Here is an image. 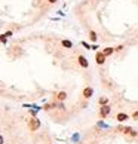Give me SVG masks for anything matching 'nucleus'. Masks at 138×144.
Returning a JSON list of instances; mask_svg holds the SVG:
<instances>
[{
  "label": "nucleus",
  "mask_w": 138,
  "mask_h": 144,
  "mask_svg": "<svg viewBox=\"0 0 138 144\" xmlns=\"http://www.w3.org/2000/svg\"><path fill=\"white\" fill-rule=\"evenodd\" d=\"M61 43H63V46H64V48H68V49H70V48H73V43H71L70 40H63Z\"/></svg>",
  "instance_id": "nucleus-11"
},
{
  "label": "nucleus",
  "mask_w": 138,
  "mask_h": 144,
  "mask_svg": "<svg viewBox=\"0 0 138 144\" xmlns=\"http://www.w3.org/2000/svg\"><path fill=\"white\" fill-rule=\"evenodd\" d=\"M98 104H100V106H107V104H108V98H107V97H101V98L98 100Z\"/></svg>",
  "instance_id": "nucleus-10"
},
{
  "label": "nucleus",
  "mask_w": 138,
  "mask_h": 144,
  "mask_svg": "<svg viewBox=\"0 0 138 144\" xmlns=\"http://www.w3.org/2000/svg\"><path fill=\"white\" fill-rule=\"evenodd\" d=\"M110 112H111L110 104H107V106H101V108H100V117H101V119H106V117L110 114Z\"/></svg>",
  "instance_id": "nucleus-2"
},
{
  "label": "nucleus",
  "mask_w": 138,
  "mask_h": 144,
  "mask_svg": "<svg viewBox=\"0 0 138 144\" xmlns=\"http://www.w3.org/2000/svg\"><path fill=\"white\" fill-rule=\"evenodd\" d=\"M46 2H48V3H55L56 0H46Z\"/></svg>",
  "instance_id": "nucleus-20"
},
{
  "label": "nucleus",
  "mask_w": 138,
  "mask_h": 144,
  "mask_svg": "<svg viewBox=\"0 0 138 144\" xmlns=\"http://www.w3.org/2000/svg\"><path fill=\"white\" fill-rule=\"evenodd\" d=\"M116 120H117L119 123H123V122L129 120V114H126L125 112H120V113L116 114Z\"/></svg>",
  "instance_id": "nucleus-5"
},
{
  "label": "nucleus",
  "mask_w": 138,
  "mask_h": 144,
  "mask_svg": "<svg viewBox=\"0 0 138 144\" xmlns=\"http://www.w3.org/2000/svg\"><path fill=\"white\" fill-rule=\"evenodd\" d=\"M55 107H56L55 103H52V104H45V106H43V110H50V108H55Z\"/></svg>",
  "instance_id": "nucleus-12"
},
{
  "label": "nucleus",
  "mask_w": 138,
  "mask_h": 144,
  "mask_svg": "<svg viewBox=\"0 0 138 144\" xmlns=\"http://www.w3.org/2000/svg\"><path fill=\"white\" fill-rule=\"evenodd\" d=\"M77 61H79V65L83 67V69H88V67H89V61L86 60V56H83V55L77 56Z\"/></svg>",
  "instance_id": "nucleus-6"
},
{
  "label": "nucleus",
  "mask_w": 138,
  "mask_h": 144,
  "mask_svg": "<svg viewBox=\"0 0 138 144\" xmlns=\"http://www.w3.org/2000/svg\"><path fill=\"white\" fill-rule=\"evenodd\" d=\"M116 52V50H114V48H104V49H102V54H104L106 56H110V55H113Z\"/></svg>",
  "instance_id": "nucleus-8"
},
{
  "label": "nucleus",
  "mask_w": 138,
  "mask_h": 144,
  "mask_svg": "<svg viewBox=\"0 0 138 144\" xmlns=\"http://www.w3.org/2000/svg\"><path fill=\"white\" fill-rule=\"evenodd\" d=\"M55 100L59 101V103L65 101V100H67V92H65V91H59V92H56V94H55Z\"/></svg>",
  "instance_id": "nucleus-7"
},
{
  "label": "nucleus",
  "mask_w": 138,
  "mask_h": 144,
  "mask_svg": "<svg viewBox=\"0 0 138 144\" xmlns=\"http://www.w3.org/2000/svg\"><path fill=\"white\" fill-rule=\"evenodd\" d=\"M132 119H134L135 122H138V110H135V112L132 113Z\"/></svg>",
  "instance_id": "nucleus-13"
},
{
  "label": "nucleus",
  "mask_w": 138,
  "mask_h": 144,
  "mask_svg": "<svg viewBox=\"0 0 138 144\" xmlns=\"http://www.w3.org/2000/svg\"><path fill=\"white\" fill-rule=\"evenodd\" d=\"M0 40H2V43H3V45H6V34H5V33L2 34V39H0Z\"/></svg>",
  "instance_id": "nucleus-16"
},
{
  "label": "nucleus",
  "mask_w": 138,
  "mask_h": 144,
  "mask_svg": "<svg viewBox=\"0 0 138 144\" xmlns=\"http://www.w3.org/2000/svg\"><path fill=\"white\" fill-rule=\"evenodd\" d=\"M129 137H138V131L132 129V132H131V134H129Z\"/></svg>",
  "instance_id": "nucleus-15"
},
{
  "label": "nucleus",
  "mask_w": 138,
  "mask_h": 144,
  "mask_svg": "<svg viewBox=\"0 0 138 144\" xmlns=\"http://www.w3.org/2000/svg\"><path fill=\"white\" fill-rule=\"evenodd\" d=\"M82 95H83L85 100H89V98L94 95V88H92V86H86V88H83Z\"/></svg>",
  "instance_id": "nucleus-4"
},
{
  "label": "nucleus",
  "mask_w": 138,
  "mask_h": 144,
  "mask_svg": "<svg viewBox=\"0 0 138 144\" xmlns=\"http://www.w3.org/2000/svg\"><path fill=\"white\" fill-rule=\"evenodd\" d=\"M106 60H107V56L102 54V50H100V52H97V55H95V63L98 64V65H102L106 63Z\"/></svg>",
  "instance_id": "nucleus-3"
},
{
  "label": "nucleus",
  "mask_w": 138,
  "mask_h": 144,
  "mask_svg": "<svg viewBox=\"0 0 138 144\" xmlns=\"http://www.w3.org/2000/svg\"><path fill=\"white\" fill-rule=\"evenodd\" d=\"M36 113H37V110H31V108H30V114H31V116H36Z\"/></svg>",
  "instance_id": "nucleus-18"
},
{
  "label": "nucleus",
  "mask_w": 138,
  "mask_h": 144,
  "mask_svg": "<svg viewBox=\"0 0 138 144\" xmlns=\"http://www.w3.org/2000/svg\"><path fill=\"white\" fill-rule=\"evenodd\" d=\"M5 34H6V37H9V36H12V31H6Z\"/></svg>",
  "instance_id": "nucleus-19"
},
{
  "label": "nucleus",
  "mask_w": 138,
  "mask_h": 144,
  "mask_svg": "<svg viewBox=\"0 0 138 144\" xmlns=\"http://www.w3.org/2000/svg\"><path fill=\"white\" fill-rule=\"evenodd\" d=\"M122 49H123V46H122V45H119V46H116V48H114V50H116V52H120Z\"/></svg>",
  "instance_id": "nucleus-17"
},
{
  "label": "nucleus",
  "mask_w": 138,
  "mask_h": 144,
  "mask_svg": "<svg viewBox=\"0 0 138 144\" xmlns=\"http://www.w3.org/2000/svg\"><path fill=\"white\" fill-rule=\"evenodd\" d=\"M82 45H83V46H85L86 49H89V50L92 49V45H89V43H86V42H82Z\"/></svg>",
  "instance_id": "nucleus-14"
},
{
  "label": "nucleus",
  "mask_w": 138,
  "mask_h": 144,
  "mask_svg": "<svg viewBox=\"0 0 138 144\" xmlns=\"http://www.w3.org/2000/svg\"><path fill=\"white\" fill-rule=\"evenodd\" d=\"M89 39H91V42H94V43H95V42L98 40V37H97V33L94 31V30H91V31H89Z\"/></svg>",
  "instance_id": "nucleus-9"
},
{
  "label": "nucleus",
  "mask_w": 138,
  "mask_h": 144,
  "mask_svg": "<svg viewBox=\"0 0 138 144\" xmlns=\"http://www.w3.org/2000/svg\"><path fill=\"white\" fill-rule=\"evenodd\" d=\"M40 125H42L40 119H39V117H36V116H33L31 119L28 120V129H30L31 132H34V131H37V129L40 128Z\"/></svg>",
  "instance_id": "nucleus-1"
}]
</instances>
